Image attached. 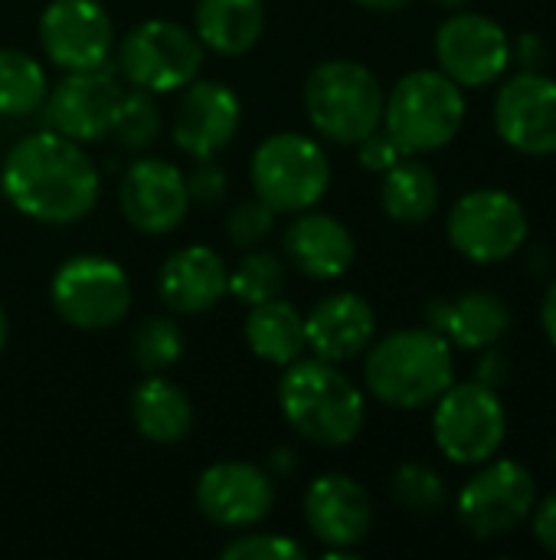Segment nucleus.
Masks as SVG:
<instances>
[{"mask_svg":"<svg viewBox=\"0 0 556 560\" xmlns=\"http://www.w3.org/2000/svg\"><path fill=\"white\" fill-rule=\"evenodd\" d=\"M370 394L397 410L436 404L456 384L452 345L433 328H406L377 341L364 364Z\"/></svg>","mask_w":556,"mask_h":560,"instance_id":"obj_3","label":"nucleus"},{"mask_svg":"<svg viewBox=\"0 0 556 560\" xmlns=\"http://www.w3.org/2000/svg\"><path fill=\"white\" fill-rule=\"evenodd\" d=\"M380 79L354 59H328L308 72L305 112L315 131L338 144H357L383 125Z\"/></svg>","mask_w":556,"mask_h":560,"instance_id":"obj_4","label":"nucleus"},{"mask_svg":"<svg viewBox=\"0 0 556 560\" xmlns=\"http://www.w3.org/2000/svg\"><path fill=\"white\" fill-rule=\"evenodd\" d=\"M118 66L134 89L151 95L177 92L200 75L203 43L174 20H144L125 33Z\"/></svg>","mask_w":556,"mask_h":560,"instance_id":"obj_8","label":"nucleus"},{"mask_svg":"<svg viewBox=\"0 0 556 560\" xmlns=\"http://www.w3.org/2000/svg\"><path fill=\"white\" fill-rule=\"evenodd\" d=\"M0 187L23 217L49 226H69L95 210L102 180L79 141L39 131L20 138L7 151Z\"/></svg>","mask_w":556,"mask_h":560,"instance_id":"obj_1","label":"nucleus"},{"mask_svg":"<svg viewBox=\"0 0 556 560\" xmlns=\"http://www.w3.org/2000/svg\"><path fill=\"white\" fill-rule=\"evenodd\" d=\"M226 187H229V177L220 164H213V158L200 161L190 177H187V194H190V203H203V207H213L226 197Z\"/></svg>","mask_w":556,"mask_h":560,"instance_id":"obj_36","label":"nucleus"},{"mask_svg":"<svg viewBox=\"0 0 556 560\" xmlns=\"http://www.w3.org/2000/svg\"><path fill=\"white\" fill-rule=\"evenodd\" d=\"M357 158H360V164H364L367 171L383 174V171H390L397 161H403L406 151H403V144H400L387 128H377V131H370L364 141H357Z\"/></svg>","mask_w":556,"mask_h":560,"instance_id":"obj_35","label":"nucleus"},{"mask_svg":"<svg viewBox=\"0 0 556 560\" xmlns=\"http://www.w3.org/2000/svg\"><path fill=\"white\" fill-rule=\"evenodd\" d=\"M495 128L521 154H556V79L537 69L508 79L495 98Z\"/></svg>","mask_w":556,"mask_h":560,"instance_id":"obj_14","label":"nucleus"},{"mask_svg":"<svg viewBox=\"0 0 556 560\" xmlns=\"http://www.w3.org/2000/svg\"><path fill=\"white\" fill-rule=\"evenodd\" d=\"M541 325H544L551 345L556 348V279L551 282V289H547V295H544V302H541Z\"/></svg>","mask_w":556,"mask_h":560,"instance_id":"obj_38","label":"nucleus"},{"mask_svg":"<svg viewBox=\"0 0 556 560\" xmlns=\"http://www.w3.org/2000/svg\"><path fill=\"white\" fill-rule=\"evenodd\" d=\"M229 269L210 246H184L167 256L157 276V292L180 315H203L226 295Z\"/></svg>","mask_w":556,"mask_h":560,"instance_id":"obj_21","label":"nucleus"},{"mask_svg":"<svg viewBox=\"0 0 556 560\" xmlns=\"http://www.w3.org/2000/svg\"><path fill=\"white\" fill-rule=\"evenodd\" d=\"M279 407L288 427L315 446H347L360 436L367 404L360 387L331 361H292L279 381Z\"/></svg>","mask_w":556,"mask_h":560,"instance_id":"obj_2","label":"nucleus"},{"mask_svg":"<svg viewBox=\"0 0 556 560\" xmlns=\"http://www.w3.org/2000/svg\"><path fill=\"white\" fill-rule=\"evenodd\" d=\"M242 102L239 95L220 79H193L184 85V95L174 112V144L197 158H216L239 131Z\"/></svg>","mask_w":556,"mask_h":560,"instance_id":"obj_18","label":"nucleus"},{"mask_svg":"<svg viewBox=\"0 0 556 560\" xmlns=\"http://www.w3.org/2000/svg\"><path fill=\"white\" fill-rule=\"evenodd\" d=\"M184 354V331L177 328V322L161 318V315H147L134 325L131 331V358L141 371L147 374H161L167 368H174Z\"/></svg>","mask_w":556,"mask_h":560,"instance_id":"obj_31","label":"nucleus"},{"mask_svg":"<svg viewBox=\"0 0 556 560\" xmlns=\"http://www.w3.org/2000/svg\"><path fill=\"white\" fill-rule=\"evenodd\" d=\"M256 197L275 213L311 210L331 187V164L324 148L298 131L265 138L249 164Z\"/></svg>","mask_w":556,"mask_h":560,"instance_id":"obj_6","label":"nucleus"},{"mask_svg":"<svg viewBox=\"0 0 556 560\" xmlns=\"http://www.w3.org/2000/svg\"><path fill=\"white\" fill-rule=\"evenodd\" d=\"M246 345L252 348L256 358L279 364V368H288L308 348L305 315L292 302H285L282 295L259 302L249 308V318H246Z\"/></svg>","mask_w":556,"mask_h":560,"instance_id":"obj_26","label":"nucleus"},{"mask_svg":"<svg viewBox=\"0 0 556 560\" xmlns=\"http://www.w3.org/2000/svg\"><path fill=\"white\" fill-rule=\"evenodd\" d=\"M465 98L446 72H406L383 98V128L403 144L406 154L439 151L462 131Z\"/></svg>","mask_w":556,"mask_h":560,"instance_id":"obj_5","label":"nucleus"},{"mask_svg":"<svg viewBox=\"0 0 556 560\" xmlns=\"http://www.w3.org/2000/svg\"><path fill=\"white\" fill-rule=\"evenodd\" d=\"M39 43L62 72L102 69L115 49V26L98 0H49L39 16Z\"/></svg>","mask_w":556,"mask_h":560,"instance_id":"obj_12","label":"nucleus"},{"mask_svg":"<svg viewBox=\"0 0 556 560\" xmlns=\"http://www.w3.org/2000/svg\"><path fill=\"white\" fill-rule=\"evenodd\" d=\"M393 499L403 512L429 518L446 509L449 492L436 469H429L423 463H403L393 472Z\"/></svg>","mask_w":556,"mask_h":560,"instance_id":"obj_32","label":"nucleus"},{"mask_svg":"<svg viewBox=\"0 0 556 560\" xmlns=\"http://www.w3.org/2000/svg\"><path fill=\"white\" fill-rule=\"evenodd\" d=\"M272 226H275V210L256 197V200H242L239 207H233V213L226 220V236L233 246L252 249L272 233Z\"/></svg>","mask_w":556,"mask_h":560,"instance_id":"obj_33","label":"nucleus"},{"mask_svg":"<svg viewBox=\"0 0 556 560\" xmlns=\"http://www.w3.org/2000/svg\"><path fill=\"white\" fill-rule=\"evenodd\" d=\"M285 289V266L279 256L272 253H262V249H249L233 269H229V279H226V292L242 302V305H259V302H269V299H279Z\"/></svg>","mask_w":556,"mask_h":560,"instance_id":"obj_29","label":"nucleus"},{"mask_svg":"<svg viewBox=\"0 0 556 560\" xmlns=\"http://www.w3.org/2000/svg\"><path fill=\"white\" fill-rule=\"evenodd\" d=\"M121 85L111 72L102 69H82V72H66V79L46 92L43 102V118L46 128L72 138V141H98L108 135L115 105L121 98Z\"/></svg>","mask_w":556,"mask_h":560,"instance_id":"obj_16","label":"nucleus"},{"mask_svg":"<svg viewBox=\"0 0 556 560\" xmlns=\"http://www.w3.org/2000/svg\"><path fill=\"white\" fill-rule=\"evenodd\" d=\"M292 456H295V453H288V450H279V453H275L269 463H272V466H275L282 476H285V472H292V469H295V459H292Z\"/></svg>","mask_w":556,"mask_h":560,"instance_id":"obj_41","label":"nucleus"},{"mask_svg":"<svg viewBox=\"0 0 556 560\" xmlns=\"http://www.w3.org/2000/svg\"><path fill=\"white\" fill-rule=\"evenodd\" d=\"M537 505L534 476L511 459L492 463L459 492V522L478 538H505L531 518Z\"/></svg>","mask_w":556,"mask_h":560,"instance_id":"obj_11","label":"nucleus"},{"mask_svg":"<svg viewBox=\"0 0 556 560\" xmlns=\"http://www.w3.org/2000/svg\"><path fill=\"white\" fill-rule=\"evenodd\" d=\"M108 135L128 151H147L161 135V108H157L154 95L144 89L121 92L111 125H108Z\"/></svg>","mask_w":556,"mask_h":560,"instance_id":"obj_30","label":"nucleus"},{"mask_svg":"<svg viewBox=\"0 0 556 560\" xmlns=\"http://www.w3.org/2000/svg\"><path fill=\"white\" fill-rule=\"evenodd\" d=\"M534 538L541 548L556 555V495H547L541 505H534Z\"/></svg>","mask_w":556,"mask_h":560,"instance_id":"obj_37","label":"nucleus"},{"mask_svg":"<svg viewBox=\"0 0 556 560\" xmlns=\"http://www.w3.org/2000/svg\"><path fill=\"white\" fill-rule=\"evenodd\" d=\"M436 59L456 85L482 89L508 69L511 39L492 16L456 13L436 33Z\"/></svg>","mask_w":556,"mask_h":560,"instance_id":"obj_13","label":"nucleus"},{"mask_svg":"<svg viewBox=\"0 0 556 560\" xmlns=\"http://www.w3.org/2000/svg\"><path fill=\"white\" fill-rule=\"evenodd\" d=\"M49 92L46 69L23 49H0V115L23 118L43 108Z\"/></svg>","mask_w":556,"mask_h":560,"instance_id":"obj_28","label":"nucleus"},{"mask_svg":"<svg viewBox=\"0 0 556 560\" xmlns=\"http://www.w3.org/2000/svg\"><path fill=\"white\" fill-rule=\"evenodd\" d=\"M305 522L321 545L354 551L374 528V502L351 476L328 472L305 492Z\"/></svg>","mask_w":556,"mask_h":560,"instance_id":"obj_19","label":"nucleus"},{"mask_svg":"<svg viewBox=\"0 0 556 560\" xmlns=\"http://www.w3.org/2000/svg\"><path fill=\"white\" fill-rule=\"evenodd\" d=\"M377 315L367 299L357 292H338L321 299L311 315L305 318V341L308 348L331 364L351 361L364 354L374 341Z\"/></svg>","mask_w":556,"mask_h":560,"instance_id":"obj_20","label":"nucleus"},{"mask_svg":"<svg viewBox=\"0 0 556 560\" xmlns=\"http://www.w3.org/2000/svg\"><path fill=\"white\" fill-rule=\"evenodd\" d=\"M7 335H10V322H7V312H3V305H0V354H3V348H7Z\"/></svg>","mask_w":556,"mask_h":560,"instance_id":"obj_42","label":"nucleus"},{"mask_svg":"<svg viewBox=\"0 0 556 560\" xmlns=\"http://www.w3.org/2000/svg\"><path fill=\"white\" fill-rule=\"evenodd\" d=\"M223 560H305V548L285 535H246L229 541L223 551Z\"/></svg>","mask_w":556,"mask_h":560,"instance_id":"obj_34","label":"nucleus"},{"mask_svg":"<svg viewBox=\"0 0 556 560\" xmlns=\"http://www.w3.org/2000/svg\"><path fill=\"white\" fill-rule=\"evenodd\" d=\"M426 318L433 331L465 351H485L498 345L511 325L508 305L492 292H465L456 302H433Z\"/></svg>","mask_w":556,"mask_h":560,"instance_id":"obj_23","label":"nucleus"},{"mask_svg":"<svg viewBox=\"0 0 556 560\" xmlns=\"http://www.w3.org/2000/svg\"><path fill=\"white\" fill-rule=\"evenodd\" d=\"M541 59H544V43H541L534 33H524V36H521V62H524L528 69H534Z\"/></svg>","mask_w":556,"mask_h":560,"instance_id":"obj_39","label":"nucleus"},{"mask_svg":"<svg viewBox=\"0 0 556 560\" xmlns=\"http://www.w3.org/2000/svg\"><path fill=\"white\" fill-rule=\"evenodd\" d=\"M439 7H449V10H456V7H465L469 0H436Z\"/></svg>","mask_w":556,"mask_h":560,"instance_id":"obj_43","label":"nucleus"},{"mask_svg":"<svg viewBox=\"0 0 556 560\" xmlns=\"http://www.w3.org/2000/svg\"><path fill=\"white\" fill-rule=\"evenodd\" d=\"M49 302L69 328L105 331L125 322L131 308V282L115 259L72 256L49 282Z\"/></svg>","mask_w":556,"mask_h":560,"instance_id":"obj_7","label":"nucleus"},{"mask_svg":"<svg viewBox=\"0 0 556 560\" xmlns=\"http://www.w3.org/2000/svg\"><path fill=\"white\" fill-rule=\"evenodd\" d=\"M118 203H121L125 220L134 230L147 236L174 233L187 220V210H190L187 177L170 161L141 158L125 171Z\"/></svg>","mask_w":556,"mask_h":560,"instance_id":"obj_15","label":"nucleus"},{"mask_svg":"<svg viewBox=\"0 0 556 560\" xmlns=\"http://www.w3.org/2000/svg\"><path fill=\"white\" fill-rule=\"evenodd\" d=\"M265 30V3L262 0H197L193 33L203 49L220 56L249 52Z\"/></svg>","mask_w":556,"mask_h":560,"instance_id":"obj_24","label":"nucleus"},{"mask_svg":"<svg viewBox=\"0 0 556 560\" xmlns=\"http://www.w3.org/2000/svg\"><path fill=\"white\" fill-rule=\"evenodd\" d=\"M508 417L492 384L469 381L452 384L436 400L433 417V436L446 459L459 466H478L488 463L501 443H505Z\"/></svg>","mask_w":556,"mask_h":560,"instance_id":"obj_9","label":"nucleus"},{"mask_svg":"<svg viewBox=\"0 0 556 560\" xmlns=\"http://www.w3.org/2000/svg\"><path fill=\"white\" fill-rule=\"evenodd\" d=\"M131 423L144 440L174 446L193 430V404L177 384L151 374L131 390Z\"/></svg>","mask_w":556,"mask_h":560,"instance_id":"obj_25","label":"nucleus"},{"mask_svg":"<svg viewBox=\"0 0 556 560\" xmlns=\"http://www.w3.org/2000/svg\"><path fill=\"white\" fill-rule=\"evenodd\" d=\"M449 240L472 262H501L524 246L528 213L508 190H472L449 213Z\"/></svg>","mask_w":556,"mask_h":560,"instance_id":"obj_10","label":"nucleus"},{"mask_svg":"<svg viewBox=\"0 0 556 560\" xmlns=\"http://www.w3.org/2000/svg\"><path fill=\"white\" fill-rule=\"evenodd\" d=\"M197 509L220 528H252L275 509V486L252 463H216L197 479Z\"/></svg>","mask_w":556,"mask_h":560,"instance_id":"obj_17","label":"nucleus"},{"mask_svg":"<svg viewBox=\"0 0 556 560\" xmlns=\"http://www.w3.org/2000/svg\"><path fill=\"white\" fill-rule=\"evenodd\" d=\"M285 256L308 279H338L354 266L357 246L351 230L331 213L301 210L285 230Z\"/></svg>","mask_w":556,"mask_h":560,"instance_id":"obj_22","label":"nucleus"},{"mask_svg":"<svg viewBox=\"0 0 556 560\" xmlns=\"http://www.w3.org/2000/svg\"><path fill=\"white\" fill-rule=\"evenodd\" d=\"M354 3H360L367 10H377V13H393V10H403L410 0H354Z\"/></svg>","mask_w":556,"mask_h":560,"instance_id":"obj_40","label":"nucleus"},{"mask_svg":"<svg viewBox=\"0 0 556 560\" xmlns=\"http://www.w3.org/2000/svg\"><path fill=\"white\" fill-rule=\"evenodd\" d=\"M380 203L383 213L397 223H426L439 207V180L423 161L406 154L390 171H383Z\"/></svg>","mask_w":556,"mask_h":560,"instance_id":"obj_27","label":"nucleus"}]
</instances>
